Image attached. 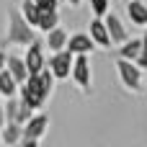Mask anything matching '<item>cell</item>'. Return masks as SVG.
I'll use <instances>...</instances> for the list:
<instances>
[{
    "label": "cell",
    "mask_w": 147,
    "mask_h": 147,
    "mask_svg": "<svg viewBox=\"0 0 147 147\" xmlns=\"http://www.w3.org/2000/svg\"><path fill=\"white\" fill-rule=\"evenodd\" d=\"M34 39H36V28H31L23 21V16L18 13V8H8L3 47H28Z\"/></svg>",
    "instance_id": "6da1fadb"
},
{
    "label": "cell",
    "mask_w": 147,
    "mask_h": 147,
    "mask_svg": "<svg viewBox=\"0 0 147 147\" xmlns=\"http://www.w3.org/2000/svg\"><path fill=\"white\" fill-rule=\"evenodd\" d=\"M18 98H21L28 109H34V111H39V109L49 101V96L44 93V88H41V83H39L36 75H28L26 83L18 85Z\"/></svg>",
    "instance_id": "7a4b0ae2"
},
{
    "label": "cell",
    "mask_w": 147,
    "mask_h": 147,
    "mask_svg": "<svg viewBox=\"0 0 147 147\" xmlns=\"http://www.w3.org/2000/svg\"><path fill=\"white\" fill-rule=\"evenodd\" d=\"M70 78H72V83H75L85 96L93 93V70H90V59H88V54H78V57H72Z\"/></svg>",
    "instance_id": "3957f363"
},
{
    "label": "cell",
    "mask_w": 147,
    "mask_h": 147,
    "mask_svg": "<svg viewBox=\"0 0 147 147\" xmlns=\"http://www.w3.org/2000/svg\"><path fill=\"white\" fill-rule=\"evenodd\" d=\"M116 72H119V80H121V85H124L127 90H132V93H140V90H142V85H145L142 70H140L134 62H129V59H116Z\"/></svg>",
    "instance_id": "277c9868"
},
{
    "label": "cell",
    "mask_w": 147,
    "mask_h": 147,
    "mask_svg": "<svg viewBox=\"0 0 147 147\" xmlns=\"http://www.w3.org/2000/svg\"><path fill=\"white\" fill-rule=\"evenodd\" d=\"M23 65L28 70V75H39L44 67H47V54H44V41L34 39L28 47H26V54H23Z\"/></svg>",
    "instance_id": "5b68a950"
},
{
    "label": "cell",
    "mask_w": 147,
    "mask_h": 147,
    "mask_svg": "<svg viewBox=\"0 0 147 147\" xmlns=\"http://www.w3.org/2000/svg\"><path fill=\"white\" fill-rule=\"evenodd\" d=\"M47 70L54 75V80H70V70H72V54L67 49L54 52L47 59Z\"/></svg>",
    "instance_id": "8992f818"
},
{
    "label": "cell",
    "mask_w": 147,
    "mask_h": 147,
    "mask_svg": "<svg viewBox=\"0 0 147 147\" xmlns=\"http://www.w3.org/2000/svg\"><path fill=\"white\" fill-rule=\"evenodd\" d=\"M103 23H106V31H109V36H111V44H124V41L129 39V28L124 26V21H121L114 10H109V13L103 16Z\"/></svg>",
    "instance_id": "52a82bcc"
},
{
    "label": "cell",
    "mask_w": 147,
    "mask_h": 147,
    "mask_svg": "<svg viewBox=\"0 0 147 147\" xmlns=\"http://www.w3.org/2000/svg\"><path fill=\"white\" fill-rule=\"evenodd\" d=\"M47 129H49V116H47V114H34V116L21 127L23 140H41V137L47 134Z\"/></svg>",
    "instance_id": "ba28073f"
},
{
    "label": "cell",
    "mask_w": 147,
    "mask_h": 147,
    "mask_svg": "<svg viewBox=\"0 0 147 147\" xmlns=\"http://www.w3.org/2000/svg\"><path fill=\"white\" fill-rule=\"evenodd\" d=\"M65 49H67L72 57H78V54H90V52L96 49V44L90 41L88 34H72V36H67Z\"/></svg>",
    "instance_id": "9c48e42d"
},
{
    "label": "cell",
    "mask_w": 147,
    "mask_h": 147,
    "mask_svg": "<svg viewBox=\"0 0 147 147\" xmlns=\"http://www.w3.org/2000/svg\"><path fill=\"white\" fill-rule=\"evenodd\" d=\"M90 41L96 44V47H111V36H109V31H106V23H103V18H93L90 21Z\"/></svg>",
    "instance_id": "30bf717a"
},
{
    "label": "cell",
    "mask_w": 147,
    "mask_h": 147,
    "mask_svg": "<svg viewBox=\"0 0 147 147\" xmlns=\"http://www.w3.org/2000/svg\"><path fill=\"white\" fill-rule=\"evenodd\" d=\"M67 31L62 28V26H57V28H52V31H47V39H44V49H49L52 54L54 52H62L65 49V44H67Z\"/></svg>",
    "instance_id": "8fae6325"
},
{
    "label": "cell",
    "mask_w": 147,
    "mask_h": 147,
    "mask_svg": "<svg viewBox=\"0 0 147 147\" xmlns=\"http://www.w3.org/2000/svg\"><path fill=\"white\" fill-rule=\"evenodd\" d=\"M127 16L134 26L147 28V3L145 0H129L127 3Z\"/></svg>",
    "instance_id": "7c38bea8"
},
{
    "label": "cell",
    "mask_w": 147,
    "mask_h": 147,
    "mask_svg": "<svg viewBox=\"0 0 147 147\" xmlns=\"http://www.w3.org/2000/svg\"><path fill=\"white\" fill-rule=\"evenodd\" d=\"M5 70L10 72V78H13L18 85L26 83V78H28V70H26V65H23V57H18V54H8Z\"/></svg>",
    "instance_id": "4fadbf2b"
},
{
    "label": "cell",
    "mask_w": 147,
    "mask_h": 147,
    "mask_svg": "<svg viewBox=\"0 0 147 147\" xmlns=\"http://www.w3.org/2000/svg\"><path fill=\"white\" fill-rule=\"evenodd\" d=\"M23 140V132H21V124H3L0 127V142L5 147H16L18 142Z\"/></svg>",
    "instance_id": "5bb4252c"
},
{
    "label": "cell",
    "mask_w": 147,
    "mask_h": 147,
    "mask_svg": "<svg viewBox=\"0 0 147 147\" xmlns=\"http://www.w3.org/2000/svg\"><path fill=\"white\" fill-rule=\"evenodd\" d=\"M140 47H142V41H140V39H127L124 44H119L116 57H119V59H129V62H134V59H137V54H140Z\"/></svg>",
    "instance_id": "9a60e30c"
},
{
    "label": "cell",
    "mask_w": 147,
    "mask_h": 147,
    "mask_svg": "<svg viewBox=\"0 0 147 147\" xmlns=\"http://www.w3.org/2000/svg\"><path fill=\"white\" fill-rule=\"evenodd\" d=\"M18 13L23 16V21L31 26V28H36V23H39V8H36V3L34 0H21V5H18Z\"/></svg>",
    "instance_id": "2e32d148"
},
{
    "label": "cell",
    "mask_w": 147,
    "mask_h": 147,
    "mask_svg": "<svg viewBox=\"0 0 147 147\" xmlns=\"http://www.w3.org/2000/svg\"><path fill=\"white\" fill-rule=\"evenodd\" d=\"M59 26V10H41L39 13V23H36V28L39 31H52V28H57Z\"/></svg>",
    "instance_id": "e0dca14e"
},
{
    "label": "cell",
    "mask_w": 147,
    "mask_h": 147,
    "mask_svg": "<svg viewBox=\"0 0 147 147\" xmlns=\"http://www.w3.org/2000/svg\"><path fill=\"white\" fill-rule=\"evenodd\" d=\"M0 96H3V98H16V96H18V83L10 78L8 70L0 72Z\"/></svg>",
    "instance_id": "ac0fdd59"
},
{
    "label": "cell",
    "mask_w": 147,
    "mask_h": 147,
    "mask_svg": "<svg viewBox=\"0 0 147 147\" xmlns=\"http://www.w3.org/2000/svg\"><path fill=\"white\" fill-rule=\"evenodd\" d=\"M36 78H39V83H41L44 93H47V96L52 98V93H54V83H57V80H54V75H52V72H49V70L44 67V70H41V72H39Z\"/></svg>",
    "instance_id": "d6986e66"
},
{
    "label": "cell",
    "mask_w": 147,
    "mask_h": 147,
    "mask_svg": "<svg viewBox=\"0 0 147 147\" xmlns=\"http://www.w3.org/2000/svg\"><path fill=\"white\" fill-rule=\"evenodd\" d=\"M88 3H90V10H93V18H103L111 10V0H88Z\"/></svg>",
    "instance_id": "ffe728a7"
},
{
    "label": "cell",
    "mask_w": 147,
    "mask_h": 147,
    "mask_svg": "<svg viewBox=\"0 0 147 147\" xmlns=\"http://www.w3.org/2000/svg\"><path fill=\"white\" fill-rule=\"evenodd\" d=\"M140 41H142V47H140V54H137L134 65H137L140 70H147V31L140 36Z\"/></svg>",
    "instance_id": "44dd1931"
},
{
    "label": "cell",
    "mask_w": 147,
    "mask_h": 147,
    "mask_svg": "<svg viewBox=\"0 0 147 147\" xmlns=\"http://www.w3.org/2000/svg\"><path fill=\"white\" fill-rule=\"evenodd\" d=\"M39 10H57L59 8V0H34Z\"/></svg>",
    "instance_id": "7402d4cb"
},
{
    "label": "cell",
    "mask_w": 147,
    "mask_h": 147,
    "mask_svg": "<svg viewBox=\"0 0 147 147\" xmlns=\"http://www.w3.org/2000/svg\"><path fill=\"white\" fill-rule=\"evenodd\" d=\"M16 147H39V140H21Z\"/></svg>",
    "instance_id": "603a6c76"
},
{
    "label": "cell",
    "mask_w": 147,
    "mask_h": 147,
    "mask_svg": "<svg viewBox=\"0 0 147 147\" xmlns=\"http://www.w3.org/2000/svg\"><path fill=\"white\" fill-rule=\"evenodd\" d=\"M5 62H8V52H5V49H0V72L5 70Z\"/></svg>",
    "instance_id": "cb8c5ba5"
},
{
    "label": "cell",
    "mask_w": 147,
    "mask_h": 147,
    "mask_svg": "<svg viewBox=\"0 0 147 147\" xmlns=\"http://www.w3.org/2000/svg\"><path fill=\"white\" fill-rule=\"evenodd\" d=\"M65 3H70V5H72V8H78V5H80V3H83V0H65Z\"/></svg>",
    "instance_id": "d4e9b609"
},
{
    "label": "cell",
    "mask_w": 147,
    "mask_h": 147,
    "mask_svg": "<svg viewBox=\"0 0 147 147\" xmlns=\"http://www.w3.org/2000/svg\"><path fill=\"white\" fill-rule=\"evenodd\" d=\"M5 124V116H3V103H0V127Z\"/></svg>",
    "instance_id": "484cf974"
},
{
    "label": "cell",
    "mask_w": 147,
    "mask_h": 147,
    "mask_svg": "<svg viewBox=\"0 0 147 147\" xmlns=\"http://www.w3.org/2000/svg\"><path fill=\"white\" fill-rule=\"evenodd\" d=\"M124 3H129V0H124Z\"/></svg>",
    "instance_id": "4316f807"
},
{
    "label": "cell",
    "mask_w": 147,
    "mask_h": 147,
    "mask_svg": "<svg viewBox=\"0 0 147 147\" xmlns=\"http://www.w3.org/2000/svg\"><path fill=\"white\" fill-rule=\"evenodd\" d=\"M59 3H62V0H59Z\"/></svg>",
    "instance_id": "83f0119b"
}]
</instances>
